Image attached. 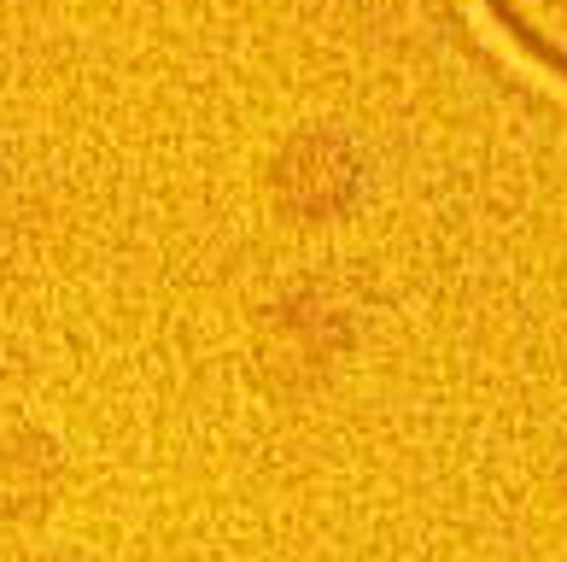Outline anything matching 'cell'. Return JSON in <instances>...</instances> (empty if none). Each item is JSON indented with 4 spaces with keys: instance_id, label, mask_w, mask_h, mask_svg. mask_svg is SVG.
<instances>
[{
    "instance_id": "1",
    "label": "cell",
    "mask_w": 567,
    "mask_h": 562,
    "mask_svg": "<svg viewBox=\"0 0 567 562\" xmlns=\"http://www.w3.org/2000/svg\"><path fill=\"white\" fill-rule=\"evenodd\" d=\"M486 12L520 53L567 82V0H486Z\"/></svg>"
}]
</instances>
